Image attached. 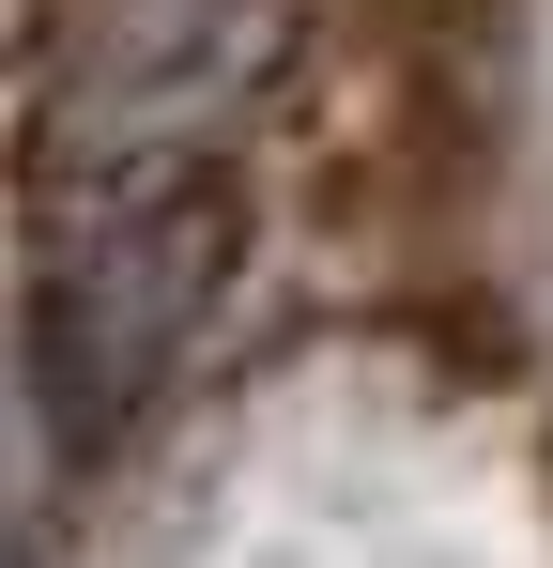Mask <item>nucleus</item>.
<instances>
[]
</instances>
